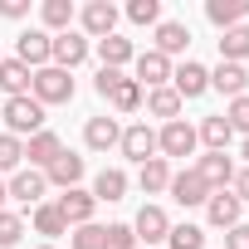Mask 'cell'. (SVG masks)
I'll return each instance as SVG.
<instances>
[{
	"mask_svg": "<svg viewBox=\"0 0 249 249\" xmlns=\"http://www.w3.org/2000/svg\"><path fill=\"white\" fill-rule=\"evenodd\" d=\"M30 98L39 103V107H49V103H69L73 98V73L69 69H35V78H30Z\"/></svg>",
	"mask_w": 249,
	"mask_h": 249,
	"instance_id": "6da1fadb",
	"label": "cell"
},
{
	"mask_svg": "<svg viewBox=\"0 0 249 249\" xmlns=\"http://www.w3.org/2000/svg\"><path fill=\"white\" fill-rule=\"evenodd\" d=\"M0 117H5V127H10V137H35V132H44V107L25 93V98H5V107H0Z\"/></svg>",
	"mask_w": 249,
	"mask_h": 249,
	"instance_id": "7a4b0ae2",
	"label": "cell"
},
{
	"mask_svg": "<svg viewBox=\"0 0 249 249\" xmlns=\"http://www.w3.org/2000/svg\"><path fill=\"white\" fill-rule=\"evenodd\" d=\"M49 54H54V35H44V30H25L20 39H15V59L35 73V69H49Z\"/></svg>",
	"mask_w": 249,
	"mask_h": 249,
	"instance_id": "3957f363",
	"label": "cell"
},
{
	"mask_svg": "<svg viewBox=\"0 0 249 249\" xmlns=\"http://www.w3.org/2000/svg\"><path fill=\"white\" fill-rule=\"evenodd\" d=\"M196 147H200V137H196L191 122H181V117L166 122V127L157 132V152H161V157H191Z\"/></svg>",
	"mask_w": 249,
	"mask_h": 249,
	"instance_id": "277c9868",
	"label": "cell"
},
{
	"mask_svg": "<svg viewBox=\"0 0 249 249\" xmlns=\"http://www.w3.org/2000/svg\"><path fill=\"white\" fill-rule=\"evenodd\" d=\"M132 234H137V244H142V249L161 244V239L171 234V220H166V210H161V205H142V210H137V220H132Z\"/></svg>",
	"mask_w": 249,
	"mask_h": 249,
	"instance_id": "5b68a950",
	"label": "cell"
},
{
	"mask_svg": "<svg viewBox=\"0 0 249 249\" xmlns=\"http://www.w3.org/2000/svg\"><path fill=\"white\" fill-rule=\"evenodd\" d=\"M78 20H83V39H107V35H117V5H107V0H88Z\"/></svg>",
	"mask_w": 249,
	"mask_h": 249,
	"instance_id": "8992f818",
	"label": "cell"
},
{
	"mask_svg": "<svg viewBox=\"0 0 249 249\" xmlns=\"http://www.w3.org/2000/svg\"><path fill=\"white\" fill-rule=\"evenodd\" d=\"M83 59H88V39H83L78 30H64V35H54V54H49V64H54V69H69V73H73Z\"/></svg>",
	"mask_w": 249,
	"mask_h": 249,
	"instance_id": "52a82bcc",
	"label": "cell"
},
{
	"mask_svg": "<svg viewBox=\"0 0 249 249\" xmlns=\"http://www.w3.org/2000/svg\"><path fill=\"white\" fill-rule=\"evenodd\" d=\"M171 88H176V98L186 103V98H200L205 88H210V69L205 64H196V59H186L181 69H171Z\"/></svg>",
	"mask_w": 249,
	"mask_h": 249,
	"instance_id": "ba28073f",
	"label": "cell"
},
{
	"mask_svg": "<svg viewBox=\"0 0 249 249\" xmlns=\"http://www.w3.org/2000/svg\"><path fill=\"white\" fill-rule=\"evenodd\" d=\"M59 157H64V142H59V132H49V127H44V132H35V137L25 142V161H30L35 171H49Z\"/></svg>",
	"mask_w": 249,
	"mask_h": 249,
	"instance_id": "9c48e42d",
	"label": "cell"
},
{
	"mask_svg": "<svg viewBox=\"0 0 249 249\" xmlns=\"http://www.w3.org/2000/svg\"><path fill=\"white\" fill-rule=\"evenodd\" d=\"M10 186V196L20 200V205H44V191H49V181H44V171H35V166H20L15 171V181H5Z\"/></svg>",
	"mask_w": 249,
	"mask_h": 249,
	"instance_id": "30bf717a",
	"label": "cell"
},
{
	"mask_svg": "<svg viewBox=\"0 0 249 249\" xmlns=\"http://www.w3.org/2000/svg\"><path fill=\"white\" fill-rule=\"evenodd\" d=\"M59 215L69 220V225H93V210H98V200H93V191H83V186H73V191H64L59 200Z\"/></svg>",
	"mask_w": 249,
	"mask_h": 249,
	"instance_id": "8fae6325",
	"label": "cell"
},
{
	"mask_svg": "<svg viewBox=\"0 0 249 249\" xmlns=\"http://www.w3.org/2000/svg\"><path fill=\"white\" fill-rule=\"evenodd\" d=\"M239 196L234 191H210V200H205V220L215 225V230H234L239 225Z\"/></svg>",
	"mask_w": 249,
	"mask_h": 249,
	"instance_id": "7c38bea8",
	"label": "cell"
},
{
	"mask_svg": "<svg viewBox=\"0 0 249 249\" xmlns=\"http://www.w3.org/2000/svg\"><path fill=\"white\" fill-rule=\"evenodd\" d=\"M205 20L225 35L234 25H249V0H205Z\"/></svg>",
	"mask_w": 249,
	"mask_h": 249,
	"instance_id": "4fadbf2b",
	"label": "cell"
},
{
	"mask_svg": "<svg viewBox=\"0 0 249 249\" xmlns=\"http://www.w3.org/2000/svg\"><path fill=\"white\" fill-rule=\"evenodd\" d=\"M117 147H122V157H132V161L142 166V161H152V157H157V132L147 127V122H132V127L122 132V142H117Z\"/></svg>",
	"mask_w": 249,
	"mask_h": 249,
	"instance_id": "5bb4252c",
	"label": "cell"
},
{
	"mask_svg": "<svg viewBox=\"0 0 249 249\" xmlns=\"http://www.w3.org/2000/svg\"><path fill=\"white\" fill-rule=\"evenodd\" d=\"M132 64H137V83H142L147 93H152V88H166V78H171V59H166V54L147 49V54H137Z\"/></svg>",
	"mask_w": 249,
	"mask_h": 249,
	"instance_id": "9a60e30c",
	"label": "cell"
},
{
	"mask_svg": "<svg viewBox=\"0 0 249 249\" xmlns=\"http://www.w3.org/2000/svg\"><path fill=\"white\" fill-rule=\"evenodd\" d=\"M166 191H171L181 205H205V200H210V186L200 181L196 166H191V171H171V186H166Z\"/></svg>",
	"mask_w": 249,
	"mask_h": 249,
	"instance_id": "2e32d148",
	"label": "cell"
},
{
	"mask_svg": "<svg viewBox=\"0 0 249 249\" xmlns=\"http://www.w3.org/2000/svg\"><path fill=\"white\" fill-rule=\"evenodd\" d=\"M196 171H200V181H205L210 191H225V186L234 181V161H230L225 152H205V157L196 161Z\"/></svg>",
	"mask_w": 249,
	"mask_h": 249,
	"instance_id": "e0dca14e",
	"label": "cell"
},
{
	"mask_svg": "<svg viewBox=\"0 0 249 249\" xmlns=\"http://www.w3.org/2000/svg\"><path fill=\"white\" fill-rule=\"evenodd\" d=\"M210 88L225 93V98H244V88H249V69H244V64H220V69L210 73Z\"/></svg>",
	"mask_w": 249,
	"mask_h": 249,
	"instance_id": "ac0fdd59",
	"label": "cell"
},
{
	"mask_svg": "<svg viewBox=\"0 0 249 249\" xmlns=\"http://www.w3.org/2000/svg\"><path fill=\"white\" fill-rule=\"evenodd\" d=\"M83 142H88L93 152H107V147H117V142H122V132H117V117H88Z\"/></svg>",
	"mask_w": 249,
	"mask_h": 249,
	"instance_id": "d6986e66",
	"label": "cell"
},
{
	"mask_svg": "<svg viewBox=\"0 0 249 249\" xmlns=\"http://www.w3.org/2000/svg\"><path fill=\"white\" fill-rule=\"evenodd\" d=\"M44 181L49 186H64V191H73L78 181H83V157H73V152H64L49 171H44Z\"/></svg>",
	"mask_w": 249,
	"mask_h": 249,
	"instance_id": "ffe728a7",
	"label": "cell"
},
{
	"mask_svg": "<svg viewBox=\"0 0 249 249\" xmlns=\"http://www.w3.org/2000/svg\"><path fill=\"white\" fill-rule=\"evenodd\" d=\"M30 69L20 64V59H0V88H5V98H25L30 93Z\"/></svg>",
	"mask_w": 249,
	"mask_h": 249,
	"instance_id": "44dd1931",
	"label": "cell"
},
{
	"mask_svg": "<svg viewBox=\"0 0 249 249\" xmlns=\"http://www.w3.org/2000/svg\"><path fill=\"white\" fill-rule=\"evenodd\" d=\"M98 59H103V69H122V64L137 59V49H132V39L107 35V39H98Z\"/></svg>",
	"mask_w": 249,
	"mask_h": 249,
	"instance_id": "7402d4cb",
	"label": "cell"
},
{
	"mask_svg": "<svg viewBox=\"0 0 249 249\" xmlns=\"http://www.w3.org/2000/svg\"><path fill=\"white\" fill-rule=\"evenodd\" d=\"M127 196V171H117V166H103L93 176V200H122Z\"/></svg>",
	"mask_w": 249,
	"mask_h": 249,
	"instance_id": "603a6c76",
	"label": "cell"
},
{
	"mask_svg": "<svg viewBox=\"0 0 249 249\" xmlns=\"http://www.w3.org/2000/svg\"><path fill=\"white\" fill-rule=\"evenodd\" d=\"M186 44H191V30H186L181 20H161V25H157V54L171 59V54H181Z\"/></svg>",
	"mask_w": 249,
	"mask_h": 249,
	"instance_id": "cb8c5ba5",
	"label": "cell"
},
{
	"mask_svg": "<svg viewBox=\"0 0 249 249\" xmlns=\"http://www.w3.org/2000/svg\"><path fill=\"white\" fill-rule=\"evenodd\" d=\"M137 186H142L147 196L166 191V186H171V166H166V157H152V161H142V166H137Z\"/></svg>",
	"mask_w": 249,
	"mask_h": 249,
	"instance_id": "d4e9b609",
	"label": "cell"
},
{
	"mask_svg": "<svg viewBox=\"0 0 249 249\" xmlns=\"http://www.w3.org/2000/svg\"><path fill=\"white\" fill-rule=\"evenodd\" d=\"M249 59V25H234L220 35V64H244Z\"/></svg>",
	"mask_w": 249,
	"mask_h": 249,
	"instance_id": "484cf974",
	"label": "cell"
},
{
	"mask_svg": "<svg viewBox=\"0 0 249 249\" xmlns=\"http://www.w3.org/2000/svg\"><path fill=\"white\" fill-rule=\"evenodd\" d=\"M39 20H44V35H64L73 25V0H44Z\"/></svg>",
	"mask_w": 249,
	"mask_h": 249,
	"instance_id": "4316f807",
	"label": "cell"
},
{
	"mask_svg": "<svg viewBox=\"0 0 249 249\" xmlns=\"http://www.w3.org/2000/svg\"><path fill=\"white\" fill-rule=\"evenodd\" d=\"M147 112L152 117H166V122H176V112H181V98H176V88L166 83V88H152L147 93Z\"/></svg>",
	"mask_w": 249,
	"mask_h": 249,
	"instance_id": "83f0119b",
	"label": "cell"
},
{
	"mask_svg": "<svg viewBox=\"0 0 249 249\" xmlns=\"http://www.w3.org/2000/svg\"><path fill=\"white\" fill-rule=\"evenodd\" d=\"M196 137H200V142H205L210 152H225L234 132H230V122H225V117H205V122H200V127H196Z\"/></svg>",
	"mask_w": 249,
	"mask_h": 249,
	"instance_id": "f1b7e54d",
	"label": "cell"
},
{
	"mask_svg": "<svg viewBox=\"0 0 249 249\" xmlns=\"http://www.w3.org/2000/svg\"><path fill=\"white\" fill-rule=\"evenodd\" d=\"M107 103H112L117 112H137V107H142V83H137V78H122V83L107 93Z\"/></svg>",
	"mask_w": 249,
	"mask_h": 249,
	"instance_id": "f546056e",
	"label": "cell"
},
{
	"mask_svg": "<svg viewBox=\"0 0 249 249\" xmlns=\"http://www.w3.org/2000/svg\"><path fill=\"white\" fill-rule=\"evenodd\" d=\"M30 215H35V230H39V234H49V239H59V234L69 230V220L59 215V205H35Z\"/></svg>",
	"mask_w": 249,
	"mask_h": 249,
	"instance_id": "4dcf8cb0",
	"label": "cell"
},
{
	"mask_svg": "<svg viewBox=\"0 0 249 249\" xmlns=\"http://www.w3.org/2000/svg\"><path fill=\"white\" fill-rule=\"evenodd\" d=\"M20 166H25V142L0 132V171H20Z\"/></svg>",
	"mask_w": 249,
	"mask_h": 249,
	"instance_id": "1f68e13d",
	"label": "cell"
},
{
	"mask_svg": "<svg viewBox=\"0 0 249 249\" xmlns=\"http://www.w3.org/2000/svg\"><path fill=\"white\" fill-rule=\"evenodd\" d=\"M166 244H171V249H200V244H205V230H200V225H171Z\"/></svg>",
	"mask_w": 249,
	"mask_h": 249,
	"instance_id": "d6a6232c",
	"label": "cell"
},
{
	"mask_svg": "<svg viewBox=\"0 0 249 249\" xmlns=\"http://www.w3.org/2000/svg\"><path fill=\"white\" fill-rule=\"evenodd\" d=\"M220 117L230 122V132H244V137H249V93H244V98H230V107H225Z\"/></svg>",
	"mask_w": 249,
	"mask_h": 249,
	"instance_id": "836d02e7",
	"label": "cell"
},
{
	"mask_svg": "<svg viewBox=\"0 0 249 249\" xmlns=\"http://www.w3.org/2000/svg\"><path fill=\"white\" fill-rule=\"evenodd\" d=\"M127 20H132V25H161V0H132V5H127Z\"/></svg>",
	"mask_w": 249,
	"mask_h": 249,
	"instance_id": "e575fe53",
	"label": "cell"
},
{
	"mask_svg": "<svg viewBox=\"0 0 249 249\" xmlns=\"http://www.w3.org/2000/svg\"><path fill=\"white\" fill-rule=\"evenodd\" d=\"M103 239H107V225H78L73 230V249H103Z\"/></svg>",
	"mask_w": 249,
	"mask_h": 249,
	"instance_id": "d590c367",
	"label": "cell"
},
{
	"mask_svg": "<svg viewBox=\"0 0 249 249\" xmlns=\"http://www.w3.org/2000/svg\"><path fill=\"white\" fill-rule=\"evenodd\" d=\"M20 234H25V220H20V215H10V210H0V249H15V244H20Z\"/></svg>",
	"mask_w": 249,
	"mask_h": 249,
	"instance_id": "8d00e7d4",
	"label": "cell"
},
{
	"mask_svg": "<svg viewBox=\"0 0 249 249\" xmlns=\"http://www.w3.org/2000/svg\"><path fill=\"white\" fill-rule=\"evenodd\" d=\"M103 249H142V244H137L132 225H107V239H103Z\"/></svg>",
	"mask_w": 249,
	"mask_h": 249,
	"instance_id": "74e56055",
	"label": "cell"
},
{
	"mask_svg": "<svg viewBox=\"0 0 249 249\" xmlns=\"http://www.w3.org/2000/svg\"><path fill=\"white\" fill-rule=\"evenodd\" d=\"M117 83H122V69H98V78H93V88H98L103 98H107V93H112Z\"/></svg>",
	"mask_w": 249,
	"mask_h": 249,
	"instance_id": "f35d334b",
	"label": "cell"
},
{
	"mask_svg": "<svg viewBox=\"0 0 249 249\" xmlns=\"http://www.w3.org/2000/svg\"><path fill=\"white\" fill-rule=\"evenodd\" d=\"M225 249H249V225H234V230H225Z\"/></svg>",
	"mask_w": 249,
	"mask_h": 249,
	"instance_id": "ab89813d",
	"label": "cell"
},
{
	"mask_svg": "<svg viewBox=\"0 0 249 249\" xmlns=\"http://www.w3.org/2000/svg\"><path fill=\"white\" fill-rule=\"evenodd\" d=\"M0 15H5V20H25L30 15V0H0Z\"/></svg>",
	"mask_w": 249,
	"mask_h": 249,
	"instance_id": "60d3db41",
	"label": "cell"
},
{
	"mask_svg": "<svg viewBox=\"0 0 249 249\" xmlns=\"http://www.w3.org/2000/svg\"><path fill=\"white\" fill-rule=\"evenodd\" d=\"M230 186H234L239 205H249V166H244V171H234V181H230Z\"/></svg>",
	"mask_w": 249,
	"mask_h": 249,
	"instance_id": "b9f144b4",
	"label": "cell"
},
{
	"mask_svg": "<svg viewBox=\"0 0 249 249\" xmlns=\"http://www.w3.org/2000/svg\"><path fill=\"white\" fill-rule=\"evenodd\" d=\"M5 200H10V186H5V181H0V210H5Z\"/></svg>",
	"mask_w": 249,
	"mask_h": 249,
	"instance_id": "7bdbcfd3",
	"label": "cell"
},
{
	"mask_svg": "<svg viewBox=\"0 0 249 249\" xmlns=\"http://www.w3.org/2000/svg\"><path fill=\"white\" fill-rule=\"evenodd\" d=\"M239 157H244V161H249V137H244V147H239Z\"/></svg>",
	"mask_w": 249,
	"mask_h": 249,
	"instance_id": "ee69618b",
	"label": "cell"
},
{
	"mask_svg": "<svg viewBox=\"0 0 249 249\" xmlns=\"http://www.w3.org/2000/svg\"><path fill=\"white\" fill-rule=\"evenodd\" d=\"M39 249H59V244H39Z\"/></svg>",
	"mask_w": 249,
	"mask_h": 249,
	"instance_id": "f6af8a7d",
	"label": "cell"
}]
</instances>
